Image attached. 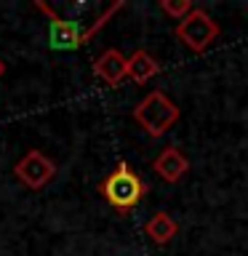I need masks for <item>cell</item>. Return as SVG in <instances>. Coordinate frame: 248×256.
<instances>
[{
	"instance_id": "9c48e42d",
	"label": "cell",
	"mask_w": 248,
	"mask_h": 256,
	"mask_svg": "<svg viewBox=\"0 0 248 256\" xmlns=\"http://www.w3.org/2000/svg\"><path fill=\"white\" fill-rule=\"evenodd\" d=\"M176 222H174V216L171 214H166V211H158V214H152L147 224H144V235H147L155 246H166V243H171L174 235H176Z\"/></svg>"
},
{
	"instance_id": "ba28073f",
	"label": "cell",
	"mask_w": 248,
	"mask_h": 256,
	"mask_svg": "<svg viewBox=\"0 0 248 256\" xmlns=\"http://www.w3.org/2000/svg\"><path fill=\"white\" fill-rule=\"evenodd\" d=\"M158 72H160L158 59L150 51H144V48H136V51L128 56V78H131L134 83H147V80H152Z\"/></svg>"
},
{
	"instance_id": "7a4b0ae2",
	"label": "cell",
	"mask_w": 248,
	"mask_h": 256,
	"mask_svg": "<svg viewBox=\"0 0 248 256\" xmlns=\"http://www.w3.org/2000/svg\"><path fill=\"white\" fill-rule=\"evenodd\" d=\"M99 192L115 211L123 214L142 203L144 192H147V184H144V179L128 163H120L110 176H104V182L99 184Z\"/></svg>"
},
{
	"instance_id": "30bf717a",
	"label": "cell",
	"mask_w": 248,
	"mask_h": 256,
	"mask_svg": "<svg viewBox=\"0 0 248 256\" xmlns=\"http://www.w3.org/2000/svg\"><path fill=\"white\" fill-rule=\"evenodd\" d=\"M158 8H160L163 14H168L171 19H176V22H182L184 16H190L192 11H195L192 0H160Z\"/></svg>"
},
{
	"instance_id": "5b68a950",
	"label": "cell",
	"mask_w": 248,
	"mask_h": 256,
	"mask_svg": "<svg viewBox=\"0 0 248 256\" xmlns=\"http://www.w3.org/2000/svg\"><path fill=\"white\" fill-rule=\"evenodd\" d=\"M14 174H16V179L24 182L27 187L43 190L56 176V163L48 155H43L40 150H30V152H24L22 160L14 166Z\"/></svg>"
},
{
	"instance_id": "8fae6325",
	"label": "cell",
	"mask_w": 248,
	"mask_h": 256,
	"mask_svg": "<svg viewBox=\"0 0 248 256\" xmlns=\"http://www.w3.org/2000/svg\"><path fill=\"white\" fill-rule=\"evenodd\" d=\"M3 75H6V62L0 59V78H3Z\"/></svg>"
},
{
	"instance_id": "8992f818",
	"label": "cell",
	"mask_w": 248,
	"mask_h": 256,
	"mask_svg": "<svg viewBox=\"0 0 248 256\" xmlns=\"http://www.w3.org/2000/svg\"><path fill=\"white\" fill-rule=\"evenodd\" d=\"M94 75L107 83L110 88H118L128 78V56H123L118 48H107L102 56H96L94 62Z\"/></svg>"
},
{
	"instance_id": "52a82bcc",
	"label": "cell",
	"mask_w": 248,
	"mask_h": 256,
	"mask_svg": "<svg viewBox=\"0 0 248 256\" xmlns=\"http://www.w3.org/2000/svg\"><path fill=\"white\" fill-rule=\"evenodd\" d=\"M152 171H155L163 182L168 184H176V182H182L184 176H187L190 171V160L187 155L179 150V147H166V150H160V155L152 160Z\"/></svg>"
},
{
	"instance_id": "3957f363",
	"label": "cell",
	"mask_w": 248,
	"mask_h": 256,
	"mask_svg": "<svg viewBox=\"0 0 248 256\" xmlns=\"http://www.w3.org/2000/svg\"><path fill=\"white\" fill-rule=\"evenodd\" d=\"M134 120L139 123L150 136H163L174 128V123L179 120L182 110L176 107V102L163 91H150L144 99L134 107Z\"/></svg>"
},
{
	"instance_id": "6da1fadb",
	"label": "cell",
	"mask_w": 248,
	"mask_h": 256,
	"mask_svg": "<svg viewBox=\"0 0 248 256\" xmlns=\"http://www.w3.org/2000/svg\"><path fill=\"white\" fill-rule=\"evenodd\" d=\"M123 6H126L123 0H115L112 6L104 8V14L91 24V27H83L80 22L62 19V16L56 14L51 6L43 3V0H35V8H38V11H43L46 19H48V40H51V48H54V51H78V48L83 46V43H88V40H91L96 32H99Z\"/></svg>"
},
{
	"instance_id": "277c9868",
	"label": "cell",
	"mask_w": 248,
	"mask_h": 256,
	"mask_svg": "<svg viewBox=\"0 0 248 256\" xmlns=\"http://www.w3.org/2000/svg\"><path fill=\"white\" fill-rule=\"evenodd\" d=\"M174 35L179 38L190 51L203 54L206 48L219 38V24H216L211 16L203 11V8H195L190 16H184V19L176 24Z\"/></svg>"
}]
</instances>
